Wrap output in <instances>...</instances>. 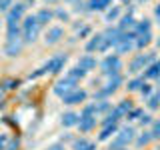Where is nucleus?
I'll return each instance as SVG.
<instances>
[{"mask_svg":"<svg viewBox=\"0 0 160 150\" xmlns=\"http://www.w3.org/2000/svg\"><path fill=\"white\" fill-rule=\"evenodd\" d=\"M94 148H96V144L86 140V138H80L74 142V150H94Z\"/></svg>","mask_w":160,"mask_h":150,"instance_id":"obj_14","label":"nucleus"},{"mask_svg":"<svg viewBox=\"0 0 160 150\" xmlns=\"http://www.w3.org/2000/svg\"><path fill=\"white\" fill-rule=\"evenodd\" d=\"M62 34L64 32H62V28H60V26H52L46 32V38H44V40H46V44H56L58 40L62 38Z\"/></svg>","mask_w":160,"mask_h":150,"instance_id":"obj_12","label":"nucleus"},{"mask_svg":"<svg viewBox=\"0 0 160 150\" xmlns=\"http://www.w3.org/2000/svg\"><path fill=\"white\" fill-rule=\"evenodd\" d=\"M148 106L152 108V110L160 106V92H156V94H152V96H150V100H148Z\"/></svg>","mask_w":160,"mask_h":150,"instance_id":"obj_25","label":"nucleus"},{"mask_svg":"<svg viewBox=\"0 0 160 150\" xmlns=\"http://www.w3.org/2000/svg\"><path fill=\"white\" fill-rule=\"evenodd\" d=\"M84 74H86L84 70H80L78 66H74V68H70V70H68V74H66V76H68L70 80H78V78H82Z\"/></svg>","mask_w":160,"mask_h":150,"instance_id":"obj_20","label":"nucleus"},{"mask_svg":"<svg viewBox=\"0 0 160 150\" xmlns=\"http://www.w3.org/2000/svg\"><path fill=\"white\" fill-rule=\"evenodd\" d=\"M142 80H132V82H128V90H140V86H142Z\"/></svg>","mask_w":160,"mask_h":150,"instance_id":"obj_28","label":"nucleus"},{"mask_svg":"<svg viewBox=\"0 0 160 150\" xmlns=\"http://www.w3.org/2000/svg\"><path fill=\"white\" fill-rule=\"evenodd\" d=\"M84 100H86V92H84V90H78V88H74L72 92H68V94L62 96L64 104H80V102H84Z\"/></svg>","mask_w":160,"mask_h":150,"instance_id":"obj_7","label":"nucleus"},{"mask_svg":"<svg viewBox=\"0 0 160 150\" xmlns=\"http://www.w3.org/2000/svg\"><path fill=\"white\" fill-rule=\"evenodd\" d=\"M144 76H146V78H158L160 76V62L150 64V66L146 68V72H144Z\"/></svg>","mask_w":160,"mask_h":150,"instance_id":"obj_16","label":"nucleus"},{"mask_svg":"<svg viewBox=\"0 0 160 150\" xmlns=\"http://www.w3.org/2000/svg\"><path fill=\"white\" fill-rule=\"evenodd\" d=\"M24 12H26V6H24V4H14L12 10L8 12L6 22H8V24H18V22H20V18L24 16Z\"/></svg>","mask_w":160,"mask_h":150,"instance_id":"obj_9","label":"nucleus"},{"mask_svg":"<svg viewBox=\"0 0 160 150\" xmlns=\"http://www.w3.org/2000/svg\"><path fill=\"white\" fill-rule=\"evenodd\" d=\"M102 70L108 74V76H112V74H118L120 72V68H122V62H120V58H118V54H110V56H106L102 60Z\"/></svg>","mask_w":160,"mask_h":150,"instance_id":"obj_2","label":"nucleus"},{"mask_svg":"<svg viewBox=\"0 0 160 150\" xmlns=\"http://www.w3.org/2000/svg\"><path fill=\"white\" fill-rule=\"evenodd\" d=\"M64 64H66V54H58V56L50 58L42 70H44V72H60Z\"/></svg>","mask_w":160,"mask_h":150,"instance_id":"obj_6","label":"nucleus"},{"mask_svg":"<svg viewBox=\"0 0 160 150\" xmlns=\"http://www.w3.org/2000/svg\"><path fill=\"white\" fill-rule=\"evenodd\" d=\"M78 126L82 132H90L94 126H96V116L94 114H80V120H78Z\"/></svg>","mask_w":160,"mask_h":150,"instance_id":"obj_10","label":"nucleus"},{"mask_svg":"<svg viewBox=\"0 0 160 150\" xmlns=\"http://www.w3.org/2000/svg\"><path fill=\"white\" fill-rule=\"evenodd\" d=\"M114 132H116V124H106L104 130H102V134H100V140H108Z\"/></svg>","mask_w":160,"mask_h":150,"instance_id":"obj_19","label":"nucleus"},{"mask_svg":"<svg viewBox=\"0 0 160 150\" xmlns=\"http://www.w3.org/2000/svg\"><path fill=\"white\" fill-rule=\"evenodd\" d=\"M76 88V80H70L68 76H64L62 80H58L56 86H54V92L58 94V96H64V94L72 92V90Z\"/></svg>","mask_w":160,"mask_h":150,"instance_id":"obj_5","label":"nucleus"},{"mask_svg":"<svg viewBox=\"0 0 160 150\" xmlns=\"http://www.w3.org/2000/svg\"><path fill=\"white\" fill-rule=\"evenodd\" d=\"M150 60H152V56L150 54H140V56H136L130 62V72H140V70H144V68H148L150 66Z\"/></svg>","mask_w":160,"mask_h":150,"instance_id":"obj_8","label":"nucleus"},{"mask_svg":"<svg viewBox=\"0 0 160 150\" xmlns=\"http://www.w3.org/2000/svg\"><path fill=\"white\" fill-rule=\"evenodd\" d=\"M150 140H152V136H150V132H144L142 136H140V138L136 140V144H138V146H146V144L150 142Z\"/></svg>","mask_w":160,"mask_h":150,"instance_id":"obj_26","label":"nucleus"},{"mask_svg":"<svg viewBox=\"0 0 160 150\" xmlns=\"http://www.w3.org/2000/svg\"><path fill=\"white\" fill-rule=\"evenodd\" d=\"M158 46H160V40H158Z\"/></svg>","mask_w":160,"mask_h":150,"instance_id":"obj_36","label":"nucleus"},{"mask_svg":"<svg viewBox=\"0 0 160 150\" xmlns=\"http://www.w3.org/2000/svg\"><path fill=\"white\" fill-rule=\"evenodd\" d=\"M150 38H152V34L150 32H144V34H138V40H136V46H146V44L150 42Z\"/></svg>","mask_w":160,"mask_h":150,"instance_id":"obj_23","label":"nucleus"},{"mask_svg":"<svg viewBox=\"0 0 160 150\" xmlns=\"http://www.w3.org/2000/svg\"><path fill=\"white\" fill-rule=\"evenodd\" d=\"M78 120H80V114H76V112H66L62 116V126H76L78 124Z\"/></svg>","mask_w":160,"mask_h":150,"instance_id":"obj_13","label":"nucleus"},{"mask_svg":"<svg viewBox=\"0 0 160 150\" xmlns=\"http://www.w3.org/2000/svg\"><path fill=\"white\" fill-rule=\"evenodd\" d=\"M134 34H144V32H150V22L148 20H142V22H138L136 26H134Z\"/></svg>","mask_w":160,"mask_h":150,"instance_id":"obj_21","label":"nucleus"},{"mask_svg":"<svg viewBox=\"0 0 160 150\" xmlns=\"http://www.w3.org/2000/svg\"><path fill=\"white\" fill-rule=\"evenodd\" d=\"M140 92H142V94H148L150 92V86H148V84H142V86H140Z\"/></svg>","mask_w":160,"mask_h":150,"instance_id":"obj_31","label":"nucleus"},{"mask_svg":"<svg viewBox=\"0 0 160 150\" xmlns=\"http://www.w3.org/2000/svg\"><path fill=\"white\" fill-rule=\"evenodd\" d=\"M10 6V0H0V10H8Z\"/></svg>","mask_w":160,"mask_h":150,"instance_id":"obj_30","label":"nucleus"},{"mask_svg":"<svg viewBox=\"0 0 160 150\" xmlns=\"http://www.w3.org/2000/svg\"><path fill=\"white\" fill-rule=\"evenodd\" d=\"M20 50H22V44H20L18 40H14V42H8L6 54H8V56H16V54H20Z\"/></svg>","mask_w":160,"mask_h":150,"instance_id":"obj_15","label":"nucleus"},{"mask_svg":"<svg viewBox=\"0 0 160 150\" xmlns=\"http://www.w3.org/2000/svg\"><path fill=\"white\" fill-rule=\"evenodd\" d=\"M134 140V128H130V126H126V128H122V130H118V136L114 138V150L116 148H122V146H126L128 142H132Z\"/></svg>","mask_w":160,"mask_h":150,"instance_id":"obj_4","label":"nucleus"},{"mask_svg":"<svg viewBox=\"0 0 160 150\" xmlns=\"http://www.w3.org/2000/svg\"><path fill=\"white\" fill-rule=\"evenodd\" d=\"M76 66H78L80 70H84V72H90V70L96 68V58H92L90 54H86V56H82V58L78 60Z\"/></svg>","mask_w":160,"mask_h":150,"instance_id":"obj_11","label":"nucleus"},{"mask_svg":"<svg viewBox=\"0 0 160 150\" xmlns=\"http://www.w3.org/2000/svg\"><path fill=\"white\" fill-rule=\"evenodd\" d=\"M116 150H124V148H116Z\"/></svg>","mask_w":160,"mask_h":150,"instance_id":"obj_35","label":"nucleus"},{"mask_svg":"<svg viewBox=\"0 0 160 150\" xmlns=\"http://www.w3.org/2000/svg\"><path fill=\"white\" fill-rule=\"evenodd\" d=\"M134 26H136L134 18L132 16H124L122 22H120V32H122V30H126V28H134Z\"/></svg>","mask_w":160,"mask_h":150,"instance_id":"obj_22","label":"nucleus"},{"mask_svg":"<svg viewBox=\"0 0 160 150\" xmlns=\"http://www.w3.org/2000/svg\"><path fill=\"white\" fill-rule=\"evenodd\" d=\"M36 20H38L40 26H42V24H46V22L52 20V12H50V10H40V12L36 14Z\"/></svg>","mask_w":160,"mask_h":150,"instance_id":"obj_17","label":"nucleus"},{"mask_svg":"<svg viewBox=\"0 0 160 150\" xmlns=\"http://www.w3.org/2000/svg\"><path fill=\"white\" fill-rule=\"evenodd\" d=\"M150 136H152V138H160V120L152 122V130H150Z\"/></svg>","mask_w":160,"mask_h":150,"instance_id":"obj_27","label":"nucleus"},{"mask_svg":"<svg viewBox=\"0 0 160 150\" xmlns=\"http://www.w3.org/2000/svg\"><path fill=\"white\" fill-rule=\"evenodd\" d=\"M38 32H40V24L36 16H26L24 18V24H22V34H24V42H34L38 38Z\"/></svg>","mask_w":160,"mask_h":150,"instance_id":"obj_1","label":"nucleus"},{"mask_svg":"<svg viewBox=\"0 0 160 150\" xmlns=\"http://www.w3.org/2000/svg\"><path fill=\"white\" fill-rule=\"evenodd\" d=\"M110 2L112 0H90V8L92 10H104L110 6Z\"/></svg>","mask_w":160,"mask_h":150,"instance_id":"obj_18","label":"nucleus"},{"mask_svg":"<svg viewBox=\"0 0 160 150\" xmlns=\"http://www.w3.org/2000/svg\"><path fill=\"white\" fill-rule=\"evenodd\" d=\"M116 110H118L120 116H122V114H126V112H130V110H132V104H130L128 100H122V102H120V106H118Z\"/></svg>","mask_w":160,"mask_h":150,"instance_id":"obj_24","label":"nucleus"},{"mask_svg":"<svg viewBox=\"0 0 160 150\" xmlns=\"http://www.w3.org/2000/svg\"><path fill=\"white\" fill-rule=\"evenodd\" d=\"M68 2H80V0H68Z\"/></svg>","mask_w":160,"mask_h":150,"instance_id":"obj_34","label":"nucleus"},{"mask_svg":"<svg viewBox=\"0 0 160 150\" xmlns=\"http://www.w3.org/2000/svg\"><path fill=\"white\" fill-rule=\"evenodd\" d=\"M118 16V8H112V10H108V14H106V20H114Z\"/></svg>","mask_w":160,"mask_h":150,"instance_id":"obj_29","label":"nucleus"},{"mask_svg":"<svg viewBox=\"0 0 160 150\" xmlns=\"http://www.w3.org/2000/svg\"><path fill=\"white\" fill-rule=\"evenodd\" d=\"M110 44L108 40L104 38V34H96V36L90 38V42L86 44V50L88 52H104V50H108Z\"/></svg>","mask_w":160,"mask_h":150,"instance_id":"obj_3","label":"nucleus"},{"mask_svg":"<svg viewBox=\"0 0 160 150\" xmlns=\"http://www.w3.org/2000/svg\"><path fill=\"white\" fill-rule=\"evenodd\" d=\"M48 150H64L62 144H52V146H48Z\"/></svg>","mask_w":160,"mask_h":150,"instance_id":"obj_32","label":"nucleus"},{"mask_svg":"<svg viewBox=\"0 0 160 150\" xmlns=\"http://www.w3.org/2000/svg\"><path fill=\"white\" fill-rule=\"evenodd\" d=\"M154 12H156L158 16H160V4H158V6H156V10H154Z\"/></svg>","mask_w":160,"mask_h":150,"instance_id":"obj_33","label":"nucleus"}]
</instances>
